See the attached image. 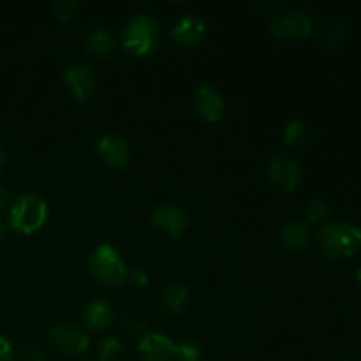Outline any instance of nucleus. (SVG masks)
I'll return each instance as SVG.
<instances>
[{"label":"nucleus","instance_id":"nucleus-1","mask_svg":"<svg viewBox=\"0 0 361 361\" xmlns=\"http://www.w3.org/2000/svg\"><path fill=\"white\" fill-rule=\"evenodd\" d=\"M317 242L326 257H349L361 247V229L351 222H328L317 233Z\"/></svg>","mask_w":361,"mask_h":361},{"label":"nucleus","instance_id":"nucleus-2","mask_svg":"<svg viewBox=\"0 0 361 361\" xmlns=\"http://www.w3.org/2000/svg\"><path fill=\"white\" fill-rule=\"evenodd\" d=\"M48 221V204L37 194H23L11 204L9 224L21 235H34Z\"/></svg>","mask_w":361,"mask_h":361},{"label":"nucleus","instance_id":"nucleus-3","mask_svg":"<svg viewBox=\"0 0 361 361\" xmlns=\"http://www.w3.org/2000/svg\"><path fill=\"white\" fill-rule=\"evenodd\" d=\"M161 42L159 21L150 14H137L123 30V48L136 56H147L155 51Z\"/></svg>","mask_w":361,"mask_h":361},{"label":"nucleus","instance_id":"nucleus-4","mask_svg":"<svg viewBox=\"0 0 361 361\" xmlns=\"http://www.w3.org/2000/svg\"><path fill=\"white\" fill-rule=\"evenodd\" d=\"M88 268H90L92 277L99 284L109 286V288L122 284L129 271L118 250L109 243H102L97 249L92 250L90 257H88Z\"/></svg>","mask_w":361,"mask_h":361},{"label":"nucleus","instance_id":"nucleus-5","mask_svg":"<svg viewBox=\"0 0 361 361\" xmlns=\"http://www.w3.org/2000/svg\"><path fill=\"white\" fill-rule=\"evenodd\" d=\"M314 32V21L305 11L286 9L275 14L270 21V34L277 41L295 42L309 37Z\"/></svg>","mask_w":361,"mask_h":361},{"label":"nucleus","instance_id":"nucleus-6","mask_svg":"<svg viewBox=\"0 0 361 361\" xmlns=\"http://www.w3.org/2000/svg\"><path fill=\"white\" fill-rule=\"evenodd\" d=\"M49 341H51L53 348L62 355L78 356L90 349V337L81 328L73 326V324H55L49 330Z\"/></svg>","mask_w":361,"mask_h":361},{"label":"nucleus","instance_id":"nucleus-7","mask_svg":"<svg viewBox=\"0 0 361 361\" xmlns=\"http://www.w3.org/2000/svg\"><path fill=\"white\" fill-rule=\"evenodd\" d=\"M268 182L275 187V189L282 190H293L300 183L302 178V169H300L298 162L293 157L286 154H277L271 157L270 164H268Z\"/></svg>","mask_w":361,"mask_h":361},{"label":"nucleus","instance_id":"nucleus-8","mask_svg":"<svg viewBox=\"0 0 361 361\" xmlns=\"http://www.w3.org/2000/svg\"><path fill=\"white\" fill-rule=\"evenodd\" d=\"M152 224L157 231H161L162 235H168L171 238L183 235V231L187 229L189 224V217H187V212L182 207L173 203L161 204V207L155 208L154 215H152Z\"/></svg>","mask_w":361,"mask_h":361},{"label":"nucleus","instance_id":"nucleus-9","mask_svg":"<svg viewBox=\"0 0 361 361\" xmlns=\"http://www.w3.org/2000/svg\"><path fill=\"white\" fill-rule=\"evenodd\" d=\"M95 78L94 69L85 62H73L66 69V83L69 87L71 94L78 102H85L90 99L95 90Z\"/></svg>","mask_w":361,"mask_h":361},{"label":"nucleus","instance_id":"nucleus-10","mask_svg":"<svg viewBox=\"0 0 361 361\" xmlns=\"http://www.w3.org/2000/svg\"><path fill=\"white\" fill-rule=\"evenodd\" d=\"M194 109L204 122H219L224 115L226 102L221 92L212 85H200L192 99Z\"/></svg>","mask_w":361,"mask_h":361},{"label":"nucleus","instance_id":"nucleus-11","mask_svg":"<svg viewBox=\"0 0 361 361\" xmlns=\"http://www.w3.org/2000/svg\"><path fill=\"white\" fill-rule=\"evenodd\" d=\"M95 152L106 166L115 169H122L129 166L130 150L127 141L116 134H104L95 145Z\"/></svg>","mask_w":361,"mask_h":361},{"label":"nucleus","instance_id":"nucleus-12","mask_svg":"<svg viewBox=\"0 0 361 361\" xmlns=\"http://www.w3.org/2000/svg\"><path fill=\"white\" fill-rule=\"evenodd\" d=\"M207 34V25L197 14H185L171 28V41L180 48H194Z\"/></svg>","mask_w":361,"mask_h":361},{"label":"nucleus","instance_id":"nucleus-13","mask_svg":"<svg viewBox=\"0 0 361 361\" xmlns=\"http://www.w3.org/2000/svg\"><path fill=\"white\" fill-rule=\"evenodd\" d=\"M137 351L143 361H171L175 360L176 344L162 334H147L141 338Z\"/></svg>","mask_w":361,"mask_h":361},{"label":"nucleus","instance_id":"nucleus-14","mask_svg":"<svg viewBox=\"0 0 361 361\" xmlns=\"http://www.w3.org/2000/svg\"><path fill=\"white\" fill-rule=\"evenodd\" d=\"M281 242L291 252L303 250L310 242V229L305 222L295 221L286 224V228L281 231Z\"/></svg>","mask_w":361,"mask_h":361},{"label":"nucleus","instance_id":"nucleus-15","mask_svg":"<svg viewBox=\"0 0 361 361\" xmlns=\"http://www.w3.org/2000/svg\"><path fill=\"white\" fill-rule=\"evenodd\" d=\"M113 319V310L109 307V303H106L104 300H94L87 305L83 312V324L88 330H104Z\"/></svg>","mask_w":361,"mask_h":361},{"label":"nucleus","instance_id":"nucleus-16","mask_svg":"<svg viewBox=\"0 0 361 361\" xmlns=\"http://www.w3.org/2000/svg\"><path fill=\"white\" fill-rule=\"evenodd\" d=\"M345 37V23L338 16H330L317 28V39L324 48H335Z\"/></svg>","mask_w":361,"mask_h":361},{"label":"nucleus","instance_id":"nucleus-17","mask_svg":"<svg viewBox=\"0 0 361 361\" xmlns=\"http://www.w3.org/2000/svg\"><path fill=\"white\" fill-rule=\"evenodd\" d=\"M189 288L185 284H171L162 293V305L173 316H180L185 312L189 303Z\"/></svg>","mask_w":361,"mask_h":361},{"label":"nucleus","instance_id":"nucleus-18","mask_svg":"<svg viewBox=\"0 0 361 361\" xmlns=\"http://www.w3.org/2000/svg\"><path fill=\"white\" fill-rule=\"evenodd\" d=\"M87 49L95 56H101V59H106L113 53L115 49V41H113V35L109 34L104 28H95L90 34L87 35Z\"/></svg>","mask_w":361,"mask_h":361},{"label":"nucleus","instance_id":"nucleus-19","mask_svg":"<svg viewBox=\"0 0 361 361\" xmlns=\"http://www.w3.org/2000/svg\"><path fill=\"white\" fill-rule=\"evenodd\" d=\"M307 137V126L302 120H289L286 123L284 134H282V140L288 148H296L305 141Z\"/></svg>","mask_w":361,"mask_h":361},{"label":"nucleus","instance_id":"nucleus-20","mask_svg":"<svg viewBox=\"0 0 361 361\" xmlns=\"http://www.w3.org/2000/svg\"><path fill=\"white\" fill-rule=\"evenodd\" d=\"M123 345L120 342V338L113 337H104L101 342V348H99V360L101 361H116L122 356Z\"/></svg>","mask_w":361,"mask_h":361},{"label":"nucleus","instance_id":"nucleus-21","mask_svg":"<svg viewBox=\"0 0 361 361\" xmlns=\"http://www.w3.org/2000/svg\"><path fill=\"white\" fill-rule=\"evenodd\" d=\"M175 358L178 361H201V348L194 341H182L176 344Z\"/></svg>","mask_w":361,"mask_h":361},{"label":"nucleus","instance_id":"nucleus-22","mask_svg":"<svg viewBox=\"0 0 361 361\" xmlns=\"http://www.w3.org/2000/svg\"><path fill=\"white\" fill-rule=\"evenodd\" d=\"M328 214H330V207L324 200L316 197V200H310L309 204H307V217L314 224H321L328 217Z\"/></svg>","mask_w":361,"mask_h":361},{"label":"nucleus","instance_id":"nucleus-23","mask_svg":"<svg viewBox=\"0 0 361 361\" xmlns=\"http://www.w3.org/2000/svg\"><path fill=\"white\" fill-rule=\"evenodd\" d=\"M78 9H80V2L76 0H59V2L53 6V11H55L56 18L60 21H71L74 16H76Z\"/></svg>","mask_w":361,"mask_h":361},{"label":"nucleus","instance_id":"nucleus-24","mask_svg":"<svg viewBox=\"0 0 361 361\" xmlns=\"http://www.w3.org/2000/svg\"><path fill=\"white\" fill-rule=\"evenodd\" d=\"M145 326H147V321L141 316H137V314H127V316L122 317V328L126 331H129V334H141L145 330Z\"/></svg>","mask_w":361,"mask_h":361},{"label":"nucleus","instance_id":"nucleus-25","mask_svg":"<svg viewBox=\"0 0 361 361\" xmlns=\"http://www.w3.org/2000/svg\"><path fill=\"white\" fill-rule=\"evenodd\" d=\"M126 281L129 282V284L133 286V288H136V289L145 288V286L148 284V271L145 270V268H140V267L133 268V270H130V271H127Z\"/></svg>","mask_w":361,"mask_h":361},{"label":"nucleus","instance_id":"nucleus-26","mask_svg":"<svg viewBox=\"0 0 361 361\" xmlns=\"http://www.w3.org/2000/svg\"><path fill=\"white\" fill-rule=\"evenodd\" d=\"M23 358L27 361H44V353L39 345L27 344L23 348Z\"/></svg>","mask_w":361,"mask_h":361},{"label":"nucleus","instance_id":"nucleus-27","mask_svg":"<svg viewBox=\"0 0 361 361\" xmlns=\"http://www.w3.org/2000/svg\"><path fill=\"white\" fill-rule=\"evenodd\" d=\"M0 361H13V345L0 335Z\"/></svg>","mask_w":361,"mask_h":361},{"label":"nucleus","instance_id":"nucleus-28","mask_svg":"<svg viewBox=\"0 0 361 361\" xmlns=\"http://www.w3.org/2000/svg\"><path fill=\"white\" fill-rule=\"evenodd\" d=\"M7 203H9V192H7L6 187L0 185V210H4Z\"/></svg>","mask_w":361,"mask_h":361},{"label":"nucleus","instance_id":"nucleus-29","mask_svg":"<svg viewBox=\"0 0 361 361\" xmlns=\"http://www.w3.org/2000/svg\"><path fill=\"white\" fill-rule=\"evenodd\" d=\"M6 164H7V155H6V150L2 148V145H0V171L6 168Z\"/></svg>","mask_w":361,"mask_h":361},{"label":"nucleus","instance_id":"nucleus-30","mask_svg":"<svg viewBox=\"0 0 361 361\" xmlns=\"http://www.w3.org/2000/svg\"><path fill=\"white\" fill-rule=\"evenodd\" d=\"M6 236H7V228H6V224H4V222H0V242H2Z\"/></svg>","mask_w":361,"mask_h":361},{"label":"nucleus","instance_id":"nucleus-31","mask_svg":"<svg viewBox=\"0 0 361 361\" xmlns=\"http://www.w3.org/2000/svg\"><path fill=\"white\" fill-rule=\"evenodd\" d=\"M356 281H358L360 286H361V267L358 268V270H356Z\"/></svg>","mask_w":361,"mask_h":361},{"label":"nucleus","instance_id":"nucleus-32","mask_svg":"<svg viewBox=\"0 0 361 361\" xmlns=\"http://www.w3.org/2000/svg\"><path fill=\"white\" fill-rule=\"evenodd\" d=\"M338 361H351V360H338Z\"/></svg>","mask_w":361,"mask_h":361},{"label":"nucleus","instance_id":"nucleus-33","mask_svg":"<svg viewBox=\"0 0 361 361\" xmlns=\"http://www.w3.org/2000/svg\"><path fill=\"white\" fill-rule=\"evenodd\" d=\"M80 361H92V360H80Z\"/></svg>","mask_w":361,"mask_h":361}]
</instances>
